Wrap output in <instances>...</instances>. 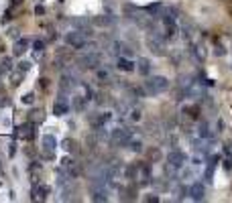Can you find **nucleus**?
<instances>
[{
  "mask_svg": "<svg viewBox=\"0 0 232 203\" xmlns=\"http://www.w3.org/2000/svg\"><path fill=\"white\" fill-rule=\"evenodd\" d=\"M143 89H145V96H159V93H165L167 89H169V79L163 77V75L149 77L145 83H143Z\"/></svg>",
  "mask_w": 232,
  "mask_h": 203,
  "instance_id": "1",
  "label": "nucleus"
},
{
  "mask_svg": "<svg viewBox=\"0 0 232 203\" xmlns=\"http://www.w3.org/2000/svg\"><path fill=\"white\" fill-rule=\"evenodd\" d=\"M165 37L159 33V31H155V27L151 29L149 37H147V47L151 49V53L157 55V57H163V55H167V45H165Z\"/></svg>",
  "mask_w": 232,
  "mask_h": 203,
  "instance_id": "2",
  "label": "nucleus"
},
{
  "mask_svg": "<svg viewBox=\"0 0 232 203\" xmlns=\"http://www.w3.org/2000/svg\"><path fill=\"white\" fill-rule=\"evenodd\" d=\"M112 146H128V142L132 140V130L131 128H114L108 136Z\"/></svg>",
  "mask_w": 232,
  "mask_h": 203,
  "instance_id": "3",
  "label": "nucleus"
},
{
  "mask_svg": "<svg viewBox=\"0 0 232 203\" xmlns=\"http://www.w3.org/2000/svg\"><path fill=\"white\" fill-rule=\"evenodd\" d=\"M77 63L84 69H98L100 67V55L96 51H92V49H88L82 57H77Z\"/></svg>",
  "mask_w": 232,
  "mask_h": 203,
  "instance_id": "4",
  "label": "nucleus"
},
{
  "mask_svg": "<svg viewBox=\"0 0 232 203\" xmlns=\"http://www.w3.org/2000/svg\"><path fill=\"white\" fill-rule=\"evenodd\" d=\"M65 43L69 45L71 49H84L88 45V37L82 33V31H71V33L65 35Z\"/></svg>",
  "mask_w": 232,
  "mask_h": 203,
  "instance_id": "5",
  "label": "nucleus"
},
{
  "mask_svg": "<svg viewBox=\"0 0 232 203\" xmlns=\"http://www.w3.org/2000/svg\"><path fill=\"white\" fill-rule=\"evenodd\" d=\"M55 148H57V140H55V136L45 134L43 140H41V152H43V159L53 160V159H55V155H53Z\"/></svg>",
  "mask_w": 232,
  "mask_h": 203,
  "instance_id": "6",
  "label": "nucleus"
},
{
  "mask_svg": "<svg viewBox=\"0 0 232 203\" xmlns=\"http://www.w3.org/2000/svg\"><path fill=\"white\" fill-rule=\"evenodd\" d=\"M35 126L37 124H33V122H24V124H20V126H16L15 128V138H23V140H31L35 136Z\"/></svg>",
  "mask_w": 232,
  "mask_h": 203,
  "instance_id": "7",
  "label": "nucleus"
},
{
  "mask_svg": "<svg viewBox=\"0 0 232 203\" xmlns=\"http://www.w3.org/2000/svg\"><path fill=\"white\" fill-rule=\"evenodd\" d=\"M185 160H187V156H185V152H181V150H171L169 155H167V164L175 171L181 169L185 164Z\"/></svg>",
  "mask_w": 232,
  "mask_h": 203,
  "instance_id": "8",
  "label": "nucleus"
},
{
  "mask_svg": "<svg viewBox=\"0 0 232 203\" xmlns=\"http://www.w3.org/2000/svg\"><path fill=\"white\" fill-rule=\"evenodd\" d=\"M75 85H77V81L73 79L71 73H63V75H61V81H59V92H63V93H71Z\"/></svg>",
  "mask_w": 232,
  "mask_h": 203,
  "instance_id": "9",
  "label": "nucleus"
},
{
  "mask_svg": "<svg viewBox=\"0 0 232 203\" xmlns=\"http://www.w3.org/2000/svg\"><path fill=\"white\" fill-rule=\"evenodd\" d=\"M31 41L27 39V37H23V39H16L15 45H12V55H16V57H20V55L27 53V49H29Z\"/></svg>",
  "mask_w": 232,
  "mask_h": 203,
  "instance_id": "10",
  "label": "nucleus"
},
{
  "mask_svg": "<svg viewBox=\"0 0 232 203\" xmlns=\"http://www.w3.org/2000/svg\"><path fill=\"white\" fill-rule=\"evenodd\" d=\"M189 197H191L193 201H202V199L206 197V187H204V183H193L191 187H189Z\"/></svg>",
  "mask_w": 232,
  "mask_h": 203,
  "instance_id": "11",
  "label": "nucleus"
},
{
  "mask_svg": "<svg viewBox=\"0 0 232 203\" xmlns=\"http://www.w3.org/2000/svg\"><path fill=\"white\" fill-rule=\"evenodd\" d=\"M47 195H49V187L47 185H37L35 183V187H33V201H45L47 199Z\"/></svg>",
  "mask_w": 232,
  "mask_h": 203,
  "instance_id": "12",
  "label": "nucleus"
},
{
  "mask_svg": "<svg viewBox=\"0 0 232 203\" xmlns=\"http://www.w3.org/2000/svg\"><path fill=\"white\" fill-rule=\"evenodd\" d=\"M114 23H116L114 16H106V14H100V16H94V19H92V24H96V27H100V29L112 27Z\"/></svg>",
  "mask_w": 232,
  "mask_h": 203,
  "instance_id": "13",
  "label": "nucleus"
},
{
  "mask_svg": "<svg viewBox=\"0 0 232 203\" xmlns=\"http://www.w3.org/2000/svg\"><path fill=\"white\" fill-rule=\"evenodd\" d=\"M67 110H69V106H67V102L65 100H57L55 102V106H53V114L55 116H65Z\"/></svg>",
  "mask_w": 232,
  "mask_h": 203,
  "instance_id": "14",
  "label": "nucleus"
},
{
  "mask_svg": "<svg viewBox=\"0 0 232 203\" xmlns=\"http://www.w3.org/2000/svg\"><path fill=\"white\" fill-rule=\"evenodd\" d=\"M116 67L120 69V71H135V69H136L135 63H132L128 57H120V59H118V65H116Z\"/></svg>",
  "mask_w": 232,
  "mask_h": 203,
  "instance_id": "15",
  "label": "nucleus"
},
{
  "mask_svg": "<svg viewBox=\"0 0 232 203\" xmlns=\"http://www.w3.org/2000/svg\"><path fill=\"white\" fill-rule=\"evenodd\" d=\"M90 193H92V201H108V193H106V189H90Z\"/></svg>",
  "mask_w": 232,
  "mask_h": 203,
  "instance_id": "16",
  "label": "nucleus"
},
{
  "mask_svg": "<svg viewBox=\"0 0 232 203\" xmlns=\"http://www.w3.org/2000/svg\"><path fill=\"white\" fill-rule=\"evenodd\" d=\"M136 69H139L140 75H149V73H151V61H149V59H145V57H140L139 63H136Z\"/></svg>",
  "mask_w": 232,
  "mask_h": 203,
  "instance_id": "17",
  "label": "nucleus"
},
{
  "mask_svg": "<svg viewBox=\"0 0 232 203\" xmlns=\"http://www.w3.org/2000/svg\"><path fill=\"white\" fill-rule=\"evenodd\" d=\"M43 171V167L39 163H31L29 164V173H31V181H33V185L35 183H39V173Z\"/></svg>",
  "mask_w": 232,
  "mask_h": 203,
  "instance_id": "18",
  "label": "nucleus"
},
{
  "mask_svg": "<svg viewBox=\"0 0 232 203\" xmlns=\"http://www.w3.org/2000/svg\"><path fill=\"white\" fill-rule=\"evenodd\" d=\"M183 114H185V116H189L191 120H198V118H200V106H198V104L185 106V108H183Z\"/></svg>",
  "mask_w": 232,
  "mask_h": 203,
  "instance_id": "19",
  "label": "nucleus"
},
{
  "mask_svg": "<svg viewBox=\"0 0 232 203\" xmlns=\"http://www.w3.org/2000/svg\"><path fill=\"white\" fill-rule=\"evenodd\" d=\"M23 77H24V71L23 69H16V71H10V81H12V85H20L23 83Z\"/></svg>",
  "mask_w": 232,
  "mask_h": 203,
  "instance_id": "20",
  "label": "nucleus"
},
{
  "mask_svg": "<svg viewBox=\"0 0 232 203\" xmlns=\"http://www.w3.org/2000/svg\"><path fill=\"white\" fill-rule=\"evenodd\" d=\"M29 120L33 122V124H41V122L45 120V112L43 110H33L29 114Z\"/></svg>",
  "mask_w": 232,
  "mask_h": 203,
  "instance_id": "21",
  "label": "nucleus"
},
{
  "mask_svg": "<svg viewBox=\"0 0 232 203\" xmlns=\"http://www.w3.org/2000/svg\"><path fill=\"white\" fill-rule=\"evenodd\" d=\"M191 53L195 55V59H198L200 63H204V61H206V51H204V47H202V45H193V47H191Z\"/></svg>",
  "mask_w": 232,
  "mask_h": 203,
  "instance_id": "22",
  "label": "nucleus"
},
{
  "mask_svg": "<svg viewBox=\"0 0 232 203\" xmlns=\"http://www.w3.org/2000/svg\"><path fill=\"white\" fill-rule=\"evenodd\" d=\"M61 148L65 150V152H75V150H77V144L71 140V138H63V140H61Z\"/></svg>",
  "mask_w": 232,
  "mask_h": 203,
  "instance_id": "23",
  "label": "nucleus"
},
{
  "mask_svg": "<svg viewBox=\"0 0 232 203\" xmlns=\"http://www.w3.org/2000/svg\"><path fill=\"white\" fill-rule=\"evenodd\" d=\"M10 71H12V61H10V57L0 59V75H2V73H10Z\"/></svg>",
  "mask_w": 232,
  "mask_h": 203,
  "instance_id": "24",
  "label": "nucleus"
},
{
  "mask_svg": "<svg viewBox=\"0 0 232 203\" xmlns=\"http://www.w3.org/2000/svg\"><path fill=\"white\" fill-rule=\"evenodd\" d=\"M86 102H88L86 96H75V100H73V108H75V112H84Z\"/></svg>",
  "mask_w": 232,
  "mask_h": 203,
  "instance_id": "25",
  "label": "nucleus"
},
{
  "mask_svg": "<svg viewBox=\"0 0 232 203\" xmlns=\"http://www.w3.org/2000/svg\"><path fill=\"white\" fill-rule=\"evenodd\" d=\"M200 136H202V138H212V132H210V126L206 124V122H202V126H200Z\"/></svg>",
  "mask_w": 232,
  "mask_h": 203,
  "instance_id": "26",
  "label": "nucleus"
},
{
  "mask_svg": "<svg viewBox=\"0 0 232 203\" xmlns=\"http://www.w3.org/2000/svg\"><path fill=\"white\" fill-rule=\"evenodd\" d=\"M214 169H216V164H212V163H208V169H206V173H204V179L208 181H212V177H214Z\"/></svg>",
  "mask_w": 232,
  "mask_h": 203,
  "instance_id": "27",
  "label": "nucleus"
},
{
  "mask_svg": "<svg viewBox=\"0 0 232 203\" xmlns=\"http://www.w3.org/2000/svg\"><path fill=\"white\" fill-rule=\"evenodd\" d=\"M128 146H131L132 152H140V150H143V142H140V140H131V142H128Z\"/></svg>",
  "mask_w": 232,
  "mask_h": 203,
  "instance_id": "28",
  "label": "nucleus"
},
{
  "mask_svg": "<svg viewBox=\"0 0 232 203\" xmlns=\"http://www.w3.org/2000/svg\"><path fill=\"white\" fill-rule=\"evenodd\" d=\"M33 49H35V53H41V51H43L45 49V41H41V39H37L33 43Z\"/></svg>",
  "mask_w": 232,
  "mask_h": 203,
  "instance_id": "29",
  "label": "nucleus"
},
{
  "mask_svg": "<svg viewBox=\"0 0 232 203\" xmlns=\"http://www.w3.org/2000/svg\"><path fill=\"white\" fill-rule=\"evenodd\" d=\"M20 102H23V104H29V106H31V104L35 102V93H24V96L20 97Z\"/></svg>",
  "mask_w": 232,
  "mask_h": 203,
  "instance_id": "30",
  "label": "nucleus"
},
{
  "mask_svg": "<svg viewBox=\"0 0 232 203\" xmlns=\"http://www.w3.org/2000/svg\"><path fill=\"white\" fill-rule=\"evenodd\" d=\"M116 110L120 112L122 116H126V112H128V106H126V104H122V102H118V104H116Z\"/></svg>",
  "mask_w": 232,
  "mask_h": 203,
  "instance_id": "31",
  "label": "nucleus"
},
{
  "mask_svg": "<svg viewBox=\"0 0 232 203\" xmlns=\"http://www.w3.org/2000/svg\"><path fill=\"white\" fill-rule=\"evenodd\" d=\"M98 79H102V81H106V79H110V73H108L106 69H100V71H98Z\"/></svg>",
  "mask_w": 232,
  "mask_h": 203,
  "instance_id": "32",
  "label": "nucleus"
},
{
  "mask_svg": "<svg viewBox=\"0 0 232 203\" xmlns=\"http://www.w3.org/2000/svg\"><path fill=\"white\" fill-rule=\"evenodd\" d=\"M6 104H8V100H6V93H4V89L0 87V108H4Z\"/></svg>",
  "mask_w": 232,
  "mask_h": 203,
  "instance_id": "33",
  "label": "nucleus"
},
{
  "mask_svg": "<svg viewBox=\"0 0 232 203\" xmlns=\"http://www.w3.org/2000/svg\"><path fill=\"white\" fill-rule=\"evenodd\" d=\"M19 69H23V71L27 73V71L31 69V61H20V63H19Z\"/></svg>",
  "mask_w": 232,
  "mask_h": 203,
  "instance_id": "34",
  "label": "nucleus"
},
{
  "mask_svg": "<svg viewBox=\"0 0 232 203\" xmlns=\"http://www.w3.org/2000/svg\"><path fill=\"white\" fill-rule=\"evenodd\" d=\"M131 120L132 122H139L140 120V110H132L131 112Z\"/></svg>",
  "mask_w": 232,
  "mask_h": 203,
  "instance_id": "35",
  "label": "nucleus"
},
{
  "mask_svg": "<svg viewBox=\"0 0 232 203\" xmlns=\"http://www.w3.org/2000/svg\"><path fill=\"white\" fill-rule=\"evenodd\" d=\"M149 155H151V159H157V160L161 159V152H159V148H151V150H149Z\"/></svg>",
  "mask_w": 232,
  "mask_h": 203,
  "instance_id": "36",
  "label": "nucleus"
},
{
  "mask_svg": "<svg viewBox=\"0 0 232 203\" xmlns=\"http://www.w3.org/2000/svg\"><path fill=\"white\" fill-rule=\"evenodd\" d=\"M145 201H149V203H157V201H159V195H147Z\"/></svg>",
  "mask_w": 232,
  "mask_h": 203,
  "instance_id": "37",
  "label": "nucleus"
},
{
  "mask_svg": "<svg viewBox=\"0 0 232 203\" xmlns=\"http://www.w3.org/2000/svg\"><path fill=\"white\" fill-rule=\"evenodd\" d=\"M35 14H37V16L45 14V8H43V6H41V4H37V6H35Z\"/></svg>",
  "mask_w": 232,
  "mask_h": 203,
  "instance_id": "38",
  "label": "nucleus"
},
{
  "mask_svg": "<svg viewBox=\"0 0 232 203\" xmlns=\"http://www.w3.org/2000/svg\"><path fill=\"white\" fill-rule=\"evenodd\" d=\"M224 152H226L228 159H232V144H226V146H224Z\"/></svg>",
  "mask_w": 232,
  "mask_h": 203,
  "instance_id": "39",
  "label": "nucleus"
},
{
  "mask_svg": "<svg viewBox=\"0 0 232 203\" xmlns=\"http://www.w3.org/2000/svg\"><path fill=\"white\" fill-rule=\"evenodd\" d=\"M15 152H16V144H15V142H10V148H8V156H15Z\"/></svg>",
  "mask_w": 232,
  "mask_h": 203,
  "instance_id": "40",
  "label": "nucleus"
},
{
  "mask_svg": "<svg viewBox=\"0 0 232 203\" xmlns=\"http://www.w3.org/2000/svg\"><path fill=\"white\" fill-rule=\"evenodd\" d=\"M39 85H41V87H43V89H47V87H49V79H39Z\"/></svg>",
  "mask_w": 232,
  "mask_h": 203,
  "instance_id": "41",
  "label": "nucleus"
},
{
  "mask_svg": "<svg viewBox=\"0 0 232 203\" xmlns=\"http://www.w3.org/2000/svg\"><path fill=\"white\" fill-rule=\"evenodd\" d=\"M224 167H226V171H232V159H228V156H226V160H224Z\"/></svg>",
  "mask_w": 232,
  "mask_h": 203,
  "instance_id": "42",
  "label": "nucleus"
},
{
  "mask_svg": "<svg viewBox=\"0 0 232 203\" xmlns=\"http://www.w3.org/2000/svg\"><path fill=\"white\" fill-rule=\"evenodd\" d=\"M12 2V6H19V4H23V0H10Z\"/></svg>",
  "mask_w": 232,
  "mask_h": 203,
  "instance_id": "43",
  "label": "nucleus"
}]
</instances>
